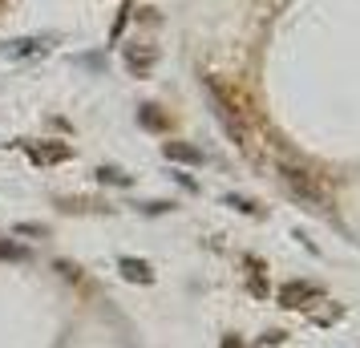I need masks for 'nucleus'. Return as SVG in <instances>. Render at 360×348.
Here are the masks:
<instances>
[{"instance_id": "obj_1", "label": "nucleus", "mask_w": 360, "mask_h": 348, "mask_svg": "<svg viewBox=\"0 0 360 348\" xmlns=\"http://www.w3.org/2000/svg\"><path fill=\"white\" fill-rule=\"evenodd\" d=\"M279 179H283V186H288L304 207H311V211H324L328 207V191L320 186V179H316L311 170H304V166H295V162H279Z\"/></svg>"}, {"instance_id": "obj_2", "label": "nucleus", "mask_w": 360, "mask_h": 348, "mask_svg": "<svg viewBox=\"0 0 360 348\" xmlns=\"http://www.w3.org/2000/svg\"><path fill=\"white\" fill-rule=\"evenodd\" d=\"M202 89H207V98H211V110L214 117H219V126L239 142V146H247V122H243V110L235 105V101L227 98V89L214 82V77H202Z\"/></svg>"}, {"instance_id": "obj_3", "label": "nucleus", "mask_w": 360, "mask_h": 348, "mask_svg": "<svg viewBox=\"0 0 360 348\" xmlns=\"http://www.w3.org/2000/svg\"><path fill=\"white\" fill-rule=\"evenodd\" d=\"M324 292L316 288V283H304V280H292L279 288V304L283 308H304V304H311V299H320Z\"/></svg>"}, {"instance_id": "obj_4", "label": "nucleus", "mask_w": 360, "mask_h": 348, "mask_svg": "<svg viewBox=\"0 0 360 348\" xmlns=\"http://www.w3.org/2000/svg\"><path fill=\"white\" fill-rule=\"evenodd\" d=\"M29 158L41 166H49V162H65L69 158V146L65 142H29Z\"/></svg>"}, {"instance_id": "obj_5", "label": "nucleus", "mask_w": 360, "mask_h": 348, "mask_svg": "<svg viewBox=\"0 0 360 348\" xmlns=\"http://www.w3.org/2000/svg\"><path fill=\"white\" fill-rule=\"evenodd\" d=\"M162 154L170 158V162H182V166H198L202 162V150L191 146V142H166Z\"/></svg>"}, {"instance_id": "obj_6", "label": "nucleus", "mask_w": 360, "mask_h": 348, "mask_svg": "<svg viewBox=\"0 0 360 348\" xmlns=\"http://www.w3.org/2000/svg\"><path fill=\"white\" fill-rule=\"evenodd\" d=\"M117 267H122V276H126V280H134V283H150V280H154V271H150L142 259H122Z\"/></svg>"}, {"instance_id": "obj_7", "label": "nucleus", "mask_w": 360, "mask_h": 348, "mask_svg": "<svg viewBox=\"0 0 360 348\" xmlns=\"http://www.w3.org/2000/svg\"><path fill=\"white\" fill-rule=\"evenodd\" d=\"M126 65H130L134 73H146V69L154 65V49H126Z\"/></svg>"}, {"instance_id": "obj_8", "label": "nucleus", "mask_w": 360, "mask_h": 348, "mask_svg": "<svg viewBox=\"0 0 360 348\" xmlns=\"http://www.w3.org/2000/svg\"><path fill=\"white\" fill-rule=\"evenodd\" d=\"M45 49V41H37V37H20V41H13V45H8V57H29V53H41Z\"/></svg>"}, {"instance_id": "obj_9", "label": "nucleus", "mask_w": 360, "mask_h": 348, "mask_svg": "<svg viewBox=\"0 0 360 348\" xmlns=\"http://www.w3.org/2000/svg\"><path fill=\"white\" fill-rule=\"evenodd\" d=\"M138 117H142V126H146V130H162V126H166L162 114H158L154 105H142V110H138Z\"/></svg>"}, {"instance_id": "obj_10", "label": "nucleus", "mask_w": 360, "mask_h": 348, "mask_svg": "<svg viewBox=\"0 0 360 348\" xmlns=\"http://www.w3.org/2000/svg\"><path fill=\"white\" fill-rule=\"evenodd\" d=\"M231 207H239V211H247V215H255V202H251V199H235V195H231Z\"/></svg>"}, {"instance_id": "obj_11", "label": "nucleus", "mask_w": 360, "mask_h": 348, "mask_svg": "<svg viewBox=\"0 0 360 348\" xmlns=\"http://www.w3.org/2000/svg\"><path fill=\"white\" fill-rule=\"evenodd\" d=\"M0 255H13V259H25V247H13V243H0Z\"/></svg>"}, {"instance_id": "obj_12", "label": "nucleus", "mask_w": 360, "mask_h": 348, "mask_svg": "<svg viewBox=\"0 0 360 348\" xmlns=\"http://www.w3.org/2000/svg\"><path fill=\"white\" fill-rule=\"evenodd\" d=\"M223 348H243V344H239V340H235V336H227V340H223Z\"/></svg>"}]
</instances>
